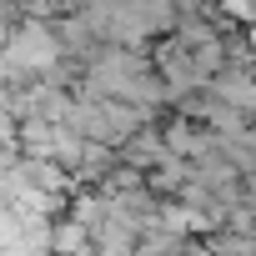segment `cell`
I'll use <instances>...</instances> for the list:
<instances>
[{
  "instance_id": "6da1fadb",
  "label": "cell",
  "mask_w": 256,
  "mask_h": 256,
  "mask_svg": "<svg viewBox=\"0 0 256 256\" xmlns=\"http://www.w3.org/2000/svg\"><path fill=\"white\" fill-rule=\"evenodd\" d=\"M56 60H60V46H56L50 26H40V20L26 26V30L10 40V66H16V76H50Z\"/></svg>"
}]
</instances>
